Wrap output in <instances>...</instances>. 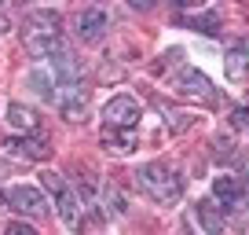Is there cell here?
<instances>
[{"label": "cell", "mask_w": 249, "mask_h": 235, "mask_svg": "<svg viewBox=\"0 0 249 235\" xmlns=\"http://www.w3.org/2000/svg\"><path fill=\"white\" fill-rule=\"evenodd\" d=\"M213 195H216L220 202H227V206L242 202V180L238 176H216V180H213Z\"/></svg>", "instance_id": "4fadbf2b"}, {"label": "cell", "mask_w": 249, "mask_h": 235, "mask_svg": "<svg viewBox=\"0 0 249 235\" xmlns=\"http://www.w3.org/2000/svg\"><path fill=\"white\" fill-rule=\"evenodd\" d=\"M172 88H176V96H183V99H209V96H213L209 78H205V74H198V70H183Z\"/></svg>", "instance_id": "52a82bcc"}, {"label": "cell", "mask_w": 249, "mask_h": 235, "mask_svg": "<svg viewBox=\"0 0 249 235\" xmlns=\"http://www.w3.org/2000/svg\"><path fill=\"white\" fill-rule=\"evenodd\" d=\"M136 184L143 188V195H150L154 202H161V206H176L179 195H183L179 176L172 169H165V165H158V162L140 165V169H136Z\"/></svg>", "instance_id": "6da1fadb"}, {"label": "cell", "mask_w": 249, "mask_h": 235, "mask_svg": "<svg viewBox=\"0 0 249 235\" xmlns=\"http://www.w3.org/2000/svg\"><path fill=\"white\" fill-rule=\"evenodd\" d=\"M107 26H110V19H107L103 8H85L77 15V37L85 40V44H99L103 33H107Z\"/></svg>", "instance_id": "5b68a950"}, {"label": "cell", "mask_w": 249, "mask_h": 235, "mask_svg": "<svg viewBox=\"0 0 249 235\" xmlns=\"http://www.w3.org/2000/svg\"><path fill=\"white\" fill-rule=\"evenodd\" d=\"M8 125L18 129V133H37V114H33L30 107H22V103H11L8 107Z\"/></svg>", "instance_id": "5bb4252c"}, {"label": "cell", "mask_w": 249, "mask_h": 235, "mask_svg": "<svg viewBox=\"0 0 249 235\" xmlns=\"http://www.w3.org/2000/svg\"><path fill=\"white\" fill-rule=\"evenodd\" d=\"M8 235H37V232H33L30 224H22V220H15V224L8 228Z\"/></svg>", "instance_id": "ffe728a7"}, {"label": "cell", "mask_w": 249, "mask_h": 235, "mask_svg": "<svg viewBox=\"0 0 249 235\" xmlns=\"http://www.w3.org/2000/svg\"><path fill=\"white\" fill-rule=\"evenodd\" d=\"M195 125V118L191 114H169V133H183V129Z\"/></svg>", "instance_id": "2e32d148"}, {"label": "cell", "mask_w": 249, "mask_h": 235, "mask_svg": "<svg viewBox=\"0 0 249 235\" xmlns=\"http://www.w3.org/2000/svg\"><path fill=\"white\" fill-rule=\"evenodd\" d=\"M198 224L205 228V235H220L224 232V206L213 202V198L198 202Z\"/></svg>", "instance_id": "30bf717a"}, {"label": "cell", "mask_w": 249, "mask_h": 235, "mask_svg": "<svg viewBox=\"0 0 249 235\" xmlns=\"http://www.w3.org/2000/svg\"><path fill=\"white\" fill-rule=\"evenodd\" d=\"M187 26H195V30H202V33H216L220 30V15H195V19H187Z\"/></svg>", "instance_id": "9a60e30c"}, {"label": "cell", "mask_w": 249, "mask_h": 235, "mask_svg": "<svg viewBox=\"0 0 249 235\" xmlns=\"http://www.w3.org/2000/svg\"><path fill=\"white\" fill-rule=\"evenodd\" d=\"M0 202H4V195H0Z\"/></svg>", "instance_id": "44dd1931"}, {"label": "cell", "mask_w": 249, "mask_h": 235, "mask_svg": "<svg viewBox=\"0 0 249 235\" xmlns=\"http://www.w3.org/2000/svg\"><path fill=\"white\" fill-rule=\"evenodd\" d=\"M52 99L59 103L62 118L66 121H85V110H88V92L81 85H59L52 92Z\"/></svg>", "instance_id": "277c9868"}, {"label": "cell", "mask_w": 249, "mask_h": 235, "mask_svg": "<svg viewBox=\"0 0 249 235\" xmlns=\"http://www.w3.org/2000/svg\"><path fill=\"white\" fill-rule=\"evenodd\" d=\"M103 147H107L110 155H117V158L132 155L136 133H132V129H103Z\"/></svg>", "instance_id": "ba28073f"}, {"label": "cell", "mask_w": 249, "mask_h": 235, "mask_svg": "<svg viewBox=\"0 0 249 235\" xmlns=\"http://www.w3.org/2000/svg\"><path fill=\"white\" fill-rule=\"evenodd\" d=\"M44 188L52 191V195H59V191L66 188V184H62V176H59V173H44Z\"/></svg>", "instance_id": "e0dca14e"}, {"label": "cell", "mask_w": 249, "mask_h": 235, "mask_svg": "<svg viewBox=\"0 0 249 235\" xmlns=\"http://www.w3.org/2000/svg\"><path fill=\"white\" fill-rule=\"evenodd\" d=\"M231 155H234V143L220 136V140H216V158H231Z\"/></svg>", "instance_id": "ac0fdd59"}, {"label": "cell", "mask_w": 249, "mask_h": 235, "mask_svg": "<svg viewBox=\"0 0 249 235\" xmlns=\"http://www.w3.org/2000/svg\"><path fill=\"white\" fill-rule=\"evenodd\" d=\"M224 70H227V81H246L249 78V44H234L227 52Z\"/></svg>", "instance_id": "9c48e42d"}, {"label": "cell", "mask_w": 249, "mask_h": 235, "mask_svg": "<svg viewBox=\"0 0 249 235\" xmlns=\"http://www.w3.org/2000/svg\"><path fill=\"white\" fill-rule=\"evenodd\" d=\"M22 30H26V37H59L62 19H59V11L40 8V11H30L22 19Z\"/></svg>", "instance_id": "8992f818"}, {"label": "cell", "mask_w": 249, "mask_h": 235, "mask_svg": "<svg viewBox=\"0 0 249 235\" xmlns=\"http://www.w3.org/2000/svg\"><path fill=\"white\" fill-rule=\"evenodd\" d=\"M231 121H234L238 129H249V110H246V107H238V110L231 114Z\"/></svg>", "instance_id": "d6986e66"}, {"label": "cell", "mask_w": 249, "mask_h": 235, "mask_svg": "<svg viewBox=\"0 0 249 235\" xmlns=\"http://www.w3.org/2000/svg\"><path fill=\"white\" fill-rule=\"evenodd\" d=\"M103 118H107V129H132L136 133L143 110H140V103H136L132 96H114V99L103 107Z\"/></svg>", "instance_id": "7a4b0ae2"}, {"label": "cell", "mask_w": 249, "mask_h": 235, "mask_svg": "<svg viewBox=\"0 0 249 235\" xmlns=\"http://www.w3.org/2000/svg\"><path fill=\"white\" fill-rule=\"evenodd\" d=\"M4 202H8L18 217H44V213H48L44 195H40L37 188H30V184H15V188H8Z\"/></svg>", "instance_id": "3957f363"}, {"label": "cell", "mask_w": 249, "mask_h": 235, "mask_svg": "<svg viewBox=\"0 0 249 235\" xmlns=\"http://www.w3.org/2000/svg\"><path fill=\"white\" fill-rule=\"evenodd\" d=\"M55 210H59L62 224H70V228L81 224V202H77V195H73L70 188H62L59 195H55Z\"/></svg>", "instance_id": "7c38bea8"}, {"label": "cell", "mask_w": 249, "mask_h": 235, "mask_svg": "<svg viewBox=\"0 0 249 235\" xmlns=\"http://www.w3.org/2000/svg\"><path fill=\"white\" fill-rule=\"evenodd\" d=\"M4 147H11L15 155H22V158H30V162H44L52 151H48V143L44 140H37V136H22V140H8Z\"/></svg>", "instance_id": "8fae6325"}]
</instances>
